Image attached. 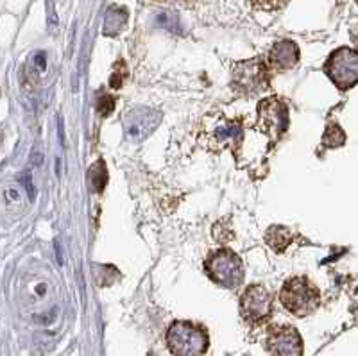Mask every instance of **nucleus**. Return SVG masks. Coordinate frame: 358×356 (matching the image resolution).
Instances as JSON below:
<instances>
[{
    "mask_svg": "<svg viewBox=\"0 0 358 356\" xmlns=\"http://www.w3.org/2000/svg\"><path fill=\"white\" fill-rule=\"evenodd\" d=\"M167 346L174 356H204L210 339L199 324L178 320L167 329Z\"/></svg>",
    "mask_w": 358,
    "mask_h": 356,
    "instance_id": "f257e3e1",
    "label": "nucleus"
},
{
    "mask_svg": "<svg viewBox=\"0 0 358 356\" xmlns=\"http://www.w3.org/2000/svg\"><path fill=\"white\" fill-rule=\"evenodd\" d=\"M204 271L213 283L224 288H236L245 278V269L241 256L229 249L210 252L204 259Z\"/></svg>",
    "mask_w": 358,
    "mask_h": 356,
    "instance_id": "f03ea898",
    "label": "nucleus"
},
{
    "mask_svg": "<svg viewBox=\"0 0 358 356\" xmlns=\"http://www.w3.org/2000/svg\"><path fill=\"white\" fill-rule=\"evenodd\" d=\"M280 299L292 315L306 317L317 310L319 290L308 278L297 276V278H292L283 285L280 292Z\"/></svg>",
    "mask_w": 358,
    "mask_h": 356,
    "instance_id": "7ed1b4c3",
    "label": "nucleus"
},
{
    "mask_svg": "<svg viewBox=\"0 0 358 356\" xmlns=\"http://www.w3.org/2000/svg\"><path fill=\"white\" fill-rule=\"evenodd\" d=\"M268 81H271V73L262 57L238 61L231 70V86L236 94L257 95L267 88Z\"/></svg>",
    "mask_w": 358,
    "mask_h": 356,
    "instance_id": "20e7f679",
    "label": "nucleus"
},
{
    "mask_svg": "<svg viewBox=\"0 0 358 356\" xmlns=\"http://www.w3.org/2000/svg\"><path fill=\"white\" fill-rule=\"evenodd\" d=\"M290 124L289 106L278 97H268L258 104V129L273 142L287 133Z\"/></svg>",
    "mask_w": 358,
    "mask_h": 356,
    "instance_id": "39448f33",
    "label": "nucleus"
},
{
    "mask_svg": "<svg viewBox=\"0 0 358 356\" xmlns=\"http://www.w3.org/2000/svg\"><path fill=\"white\" fill-rule=\"evenodd\" d=\"M326 76L330 77L334 85L341 90H350L358 81V56L355 50L342 49L335 50L324 65Z\"/></svg>",
    "mask_w": 358,
    "mask_h": 356,
    "instance_id": "423d86ee",
    "label": "nucleus"
},
{
    "mask_svg": "<svg viewBox=\"0 0 358 356\" xmlns=\"http://www.w3.org/2000/svg\"><path fill=\"white\" fill-rule=\"evenodd\" d=\"M274 303L264 285H251L241 297V313L251 326H260L273 315Z\"/></svg>",
    "mask_w": 358,
    "mask_h": 356,
    "instance_id": "0eeeda50",
    "label": "nucleus"
},
{
    "mask_svg": "<svg viewBox=\"0 0 358 356\" xmlns=\"http://www.w3.org/2000/svg\"><path fill=\"white\" fill-rule=\"evenodd\" d=\"M162 122V115L151 108H136L124 117V131L133 142H142L156 131Z\"/></svg>",
    "mask_w": 358,
    "mask_h": 356,
    "instance_id": "6e6552de",
    "label": "nucleus"
},
{
    "mask_svg": "<svg viewBox=\"0 0 358 356\" xmlns=\"http://www.w3.org/2000/svg\"><path fill=\"white\" fill-rule=\"evenodd\" d=\"M271 356H303V339L292 326H274L267 335Z\"/></svg>",
    "mask_w": 358,
    "mask_h": 356,
    "instance_id": "1a4fd4ad",
    "label": "nucleus"
},
{
    "mask_svg": "<svg viewBox=\"0 0 358 356\" xmlns=\"http://www.w3.org/2000/svg\"><path fill=\"white\" fill-rule=\"evenodd\" d=\"M210 140L215 143L217 150L229 149L231 152H236L244 140V127H242L241 120H226L213 131Z\"/></svg>",
    "mask_w": 358,
    "mask_h": 356,
    "instance_id": "9d476101",
    "label": "nucleus"
},
{
    "mask_svg": "<svg viewBox=\"0 0 358 356\" xmlns=\"http://www.w3.org/2000/svg\"><path fill=\"white\" fill-rule=\"evenodd\" d=\"M299 61V47L290 40H281L274 45L268 52V63L271 69L276 72H285L294 69Z\"/></svg>",
    "mask_w": 358,
    "mask_h": 356,
    "instance_id": "9b49d317",
    "label": "nucleus"
},
{
    "mask_svg": "<svg viewBox=\"0 0 358 356\" xmlns=\"http://www.w3.org/2000/svg\"><path fill=\"white\" fill-rule=\"evenodd\" d=\"M127 22V11L120 6H111L106 13V18H104V31L102 33L106 36H117L120 31L124 29Z\"/></svg>",
    "mask_w": 358,
    "mask_h": 356,
    "instance_id": "f8f14e48",
    "label": "nucleus"
},
{
    "mask_svg": "<svg viewBox=\"0 0 358 356\" xmlns=\"http://www.w3.org/2000/svg\"><path fill=\"white\" fill-rule=\"evenodd\" d=\"M265 242L276 252H285L289 243L292 242V233L285 226H271L265 233Z\"/></svg>",
    "mask_w": 358,
    "mask_h": 356,
    "instance_id": "ddd939ff",
    "label": "nucleus"
},
{
    "mask_svg": "<svg viewBox=\"0 0 358 356\" xmlns=\"http://www.w3.org/2000/svg\"><path fill=\"white\" fill-rule=\"evenodd\" d=\"M344 143H346V133L342 131V127L338 124H328L324 136H322V147L324 149H337Z\"/></svg>",
    "mask_w": 358,
    "mask_h": 356,
    "instance_id": "4468645a",
    "label": "nucleus"
},
{
    "mask_svg": "<svg viewBox=\"0 0 358 356\" xmlns=\"http://www.w3.org/2000/svg\"><path fill=\"white\" fill-rule=\"evenodd\" d=\"M90 183H92V187L97 194H102L104 188H106V183H108V170L104 162H97L92 170H90Z\"/></svg>",
    "mask_w": 358,
    "mask_h": 356,
    "instance_id": "2eb2a0df",
    "label": "nucleus"
},
{
    "mask_svg": "<svg viewBox=\"0 0 358 356\" xmlns=\"http://www.w3.org/2000/svg\"><path fill=\"white\" fill-rule=\"evenodd\" d=\"M115 110V97L110 94H104V92H101L97 97V111L99 115H102V117H108V115L113 113Z\"/></svg>",
    "mask_w": 358,
    "mask_h": 356,
    "instance_id": "dca6fc26",
    "label": "nucleus"
},
{
    "mask_svg": "<svg viewBox=\"0 0 358 356\" xmlns=\"http://www.w3.org/2000/svg\"><path fill=\"white\" fill-rule=\"evenodd\" d=\"M156 24H158L159 27H163V29H169V31H172V33H178V31H179L178 17H176V15H172V13H169V11L159 13L158 17H156Z\"/></svg>",
    "mask_w": 358,
    "mask_h": 356,
    "instance_id": "f3484780",
    "label": "nucleus"
},
{
    "mask_svg": "<svg viewBox=\"0 0 358 356\" xmlns=\"http://www.w3.org/2000/svg\"><path fill=\"white\" fill-rule=\"evenodd\" d=\"M4 201L8 206H24V199H22V192L17 187H8L4 192Z\"/></svg>",
    "mask_w": 358,
    "mask_h": 356,
    "instance_id": "a211bd4d",
    "label": "nucleus"
},
{
    "mask_svg": "<svg viewBox=\"0 0 358 356\" xmlns=\"http://www.w3.org/2000/svg\"><path fill=\"white\" fill-rule=\"evenodd\" d=\"M127 77V69H126V63L124 61H118L117 65H115V72L111 76V88H120L124 83V79Z\"/></svg>",
    "mask_w": 358,
    "mask_h": 356,
    "instance_id": "6ab92c4d",
    "label": "nucleus"
},
{
    "mask_svg": "<svg viewBox=\"0 0 358 356\" xmlns=\"http://www.w3.org/2000/svg\"><path fill=\"white\" fill-rule=\"evenodd\" d=\"M31 70H33V72H36L40 77L45 76V72H47V54H45L43 50H38V52L34 54L33 66H31Z\"/></svg>",
    "mask_w": 358,
    "mask_h": 356,
    "instance_id": "aec40b11",
    "label": "nucleus"
},
{
    "mask_svg": "<svg viewBox=\"0 0 358 356\" xmlns=\"http://www.w3.org/2000/svg\"><path fill=\"white\" fill-rule=\"evenodd\" d=\"M255 8H260L264 11H274V9H280L289 2V0H251Z\"/></svg>",
    "mask_w": 358,
    "mask_h": 356,
    "instance_id": "412c9836",
    "label": "nucleus"
}]
</instances>
